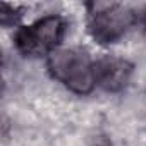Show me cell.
<instances>
[{
  "mask_svg": "<svg viewBox=\"0 0 146 146\" xmlns=\"http://www.w3.org/2000/svg\"><path fill=\"white\" fill-rule=\"evenodd\" d=\"M50 74L78 95H88L93 91L95 62L90 55L78 48H58L48 55Z\"/></svg>",
  "mask_w": 146,
  "mask_h": 146,
  "instance_id": "cell-1",
  "label": "cell"
},
{
  "mask_svg": "<svg viewBox=\"0 0 146 146\" xmlns=\"http://www.w3.org/2000/svg\"><path fill=\"white\" fill-rule=\"evenodd\" d=\"M132 23H134L132 11L122 4L117 2L88 4V29L91 36L102 45H108L120 40L127 33Z\"/></svg>",
  "mask_w": 146,
  "mask_h": 146,
  "instance_id": "cell-2",
  "label": "cell"
},
{
  "mask_svg": "<svg viewBox=\"0 0 146 146\" xmlns=\"http://www.w3.org/2000/svg\"><path fill=\"white\" fill-rule=\"evenodd\" d=\"M65 33V23L60 16H46L28 28H21L16 35V46L24 55L38 57L57 50Z\"/></svg>",
  "mask_w": 146,
  "mask_h": 146,
  "instance_id": "cell-3",
  "label": "cell"
},
{
  "mask_svg": "<svg viewBox=\"0 0 146 146\" xmlns=\"http://www.w3.org/2000/svg\"><path fill=\"white\" fill-rule=\"evenodd\" d=\"M131 76H132V64L124 58L105 55L95 62L96 84L107 91L115 93V91L124 90L127 86Z\"/></svg>",
  "mask_w": 146,
  "mask_h": 146,
  "instance_id": "cell-4",
  "label": "cell"
},
{
  "mask_svg": "<svg viewBox=\"0 0 146 146\" xmlns=\"http://www.w3.org/2000/svg\"><path fill=\"white\" fill-rule=\"evenodd\" d=\"M95 146H112V143L107 137H98L96 143H95Z\"/></svg>",
  "mask_w": 146,
  "mask_h": 146,
  "instance_id": "cell-5",
  "label": "cell"
},
{
  "mask_svg": "<svg viewBox=\"0 0 146 146\" xmlns=\"http://www.w3.org/2000/svg\"><path fill=\"white\" fill-rule=\"evenodd\" d=\"M143 24H144V29H146V5L143 9Z\"/></svg>",
  "mask_w": 146,
  "mask_h": 146,
  "instance_id": "cell-6",
  "label": "cell"
}]
</instances>
